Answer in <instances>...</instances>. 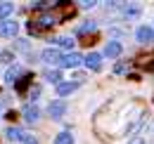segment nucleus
I'll list each match as a JSON object with an SVG mask.
<instances>
[{
	"label": "nucleus",
	"instance_id": "19",
	"mask_svg": "<svg viewBox=\"0 0 154 144\" xmlns=\"http://www.w3.org/2000/svg\"><path fill=\"white\" fill-rule=\"evenodd\" d=\"M31 78H33V76H24L19 83H17V90H19V92H24V90H26V85L31 83Z\"/></svg>",
	"mask_w": 154,
	"mask_h": 144
},
{
	"label": "nucleus",
	"instance_id": "16",
	"mask_svg": "<svg viewBox=\"0 0 154 144\" xmlns=\"http://www.w3.org/2000/svg\"><path fill=\"white\" fill-rule=\"evenodd\" d=\"M88 31H95V21H88V24H83V26H78V28H76L78 36H83V33H88Z\"/></svg>",
	"mask_w": 154,
	"mask_h": 144
},
{
	"label": "nucleus",
	"instance_id": "14",
	"mask_svg": "<svg viewBox=\"0 0 154 144\" xmlns=\"http://www.w3.org/2000/svg\"><path fill=\"white\" fill-rule=\"evenodd\" d=\"M21 132H24V130H19V128H7V132H5V135H7V137H10V140H14V142H17V140H21Z\"/></svg>",
	"mask_w": 154,
	"mask_h": 144
},
{
	"label": "nucleus",
	"instance_id": "11",
	"mask_svg": "<svg viewBox=\"0 0 154 144\" xmlns=\"http://www.w3.org/2000/svg\"><path fill=\"white\" fill-rule=\"evenodd\" d=\"M76 88H78V83H59L57 85V94L59 97H66V94H71Z\"/></svg>",
	"mask_w": 154,
	"mask_h": 144
},
{
	"label": "nucleus",
	"instance_id": "18",
	"mask_svg": "<svg viewBox=\"0 0 154 144\" xmlns=\"http://www.w3.org/2000/svg\"><path fill=\"white\" fill-rule=\"evenodd\" d=\"M45 78H48L50 83H57V85H59V78H62V73H59V71H48V73H45Z\"/></svg>",
	"mask_w": 154,
	"mask_h": 144
},
{
	"label": "nucleus",
	"instance_id": "8",
	"mask_svg": "<svg viewBox=\"0 0 154 144\" xmlns=\"http://www.w3.org/2000/svg\"><path fill=\"white\" fill-rule=\"evenodd\" d=\"M40 57H43V62H45V64H59V59H62V54H59L55 47L43 50V54H40Z\"/></svg>",
	"mask_w": 154,
	"mask_h": 144
},
{
	"label": "nucleus",
	"instance_id": "13",
	"mask_svg": "<svg viewBox=\"0 0 154 144\" xmlns=\"http://www.w3.org/2000/svg\"><path fill=\"white\" fill-rule=\"evenodd\" d=\"M55 144H74V135H69V132H59L57 137H55Z\"/></svg>",
	"mask_w": 154,
	"mask_h": 144
},
{
	"label": "nucleus",
	"instance_id": "9",
	"mask_svg": "<svg viewBox=\"0 0 154 144\" xmlns=\"http://www.w3.org/2000/svg\"><path fill=\"white\" fill-rule=\"evenodd\" d=\"M123 52V47H121V43L119 40H112V43H107V47H104V54L109 57V59H116L119 54Z\"/></svg>",
	"mask_w": 154,
	"mask_h": 144
},
{
	"label": "nucleus",
	"instance_id": "15",
	"mask_svg": "<svg viewBox=\"0 0 154 144\" xmlns=\"http://www.w3.org/2000/svg\"><path fill=\"white\" fill-rule=\"evenodd\" d=\"M123 14H126L128 19H135L137 14H140V7H137V5H131V7H123Z\"/></svg>",
	"mask_w": 154,
	"mask_h": 144
},
{
	"label": "nucleus",
	"instance_id": "20",
	"mask_svg": "<svg viewBox=\"0 0 154 144\" xmlns=\"http://www.w3.org/2000/svg\"><path fill=\"white\" fill-rule=\"evenodd\" d=\"M21 142L24 144H38V140L33 135H29V132H21Z\"/></svg>",
	"mask_w": 154,
	"mask_h": 144
},
{
	"label": "nucleus",
	"instance_id": "12",
	"mask_svg": "<svg viewBox=\"0 0 154 144\" xmlns=\"http://www.w3.org/2000/svg\"><path fill=\"white\" fill-rule=\"evenodd\" d=\"M12 12H14V5L12 2H0V21H5Z\"/></svg>",
	"mask_w": 154,
	"mask_h": 144
},
{
	"label": "nucleus",
	"instance_id": "4",
	"mask_svg": "<svg viewBox=\"0 0 154 144\" xmlns=\"http://www.w3.org/2000/svg\"><path fill=\"white\" fill-rule=\"evenodd\" d=\"M21 78H24L21 66H10V69H7V73H5V83H7V85H17Z\"/></svg>",
	"mask_w": 154,
	"mask_h": 144
},
{
	"label": "nucleus",
	"instance_id": "23",
	"mask_svg": "<svg viewBox=\"0 0 154 144\" xmlns=\"http://www.w3.org/2000/svg\"><path fill=\"white\" fill-rule=\"evenodd\" d=\"M131 144H145V142H142V140L137 137V140H133V142H131Z\"/></svg>",
	"mask_w": 154,
	"mask_h": 144
},
{
	"label": "nucleus",
	"instance_id": "1",
	"mask_svg": "<svg viewBox=\"0 0 154 144\" xmlns=\"http://www.w3.org/2000/svg\"><path fill=\"white\" fill-rule=\"evenodd\" d=\"M55 24H57L55 12H36V14L31 17L29 28H31V31H45V28H52Z\"/></svg>",
	"mask_w": 154,
	"mask_h": 144
},
{
	"label": "nucleus",
	"instance_id": "22",
	"mask_svg": "<svg viewBox=\"0 0 154 144\" xmlns=\"http://www.w3.org/2000/svg\"><path fill=\"white\" fill-rule=\"evenodd\" d=\"M38 94H40V88H31V94H29V97H33V99H38Z\"/></svg>",
	"mask_w": 154,
	"mask_h": 144
},
{
	"label": "nucleus",
	"instance_id": "21",
	"mask_svg": "<svg viewBox=\"0 0 154 144\" xmlns=\"http://www.w3.org/2000/svg\"><path fill=\"white\" fill-rule=\"evenodd\" d=\"M81 7H83V10H90V7H95V2H93V0H83Z\"/></svg>",
	"mask_w": 154,
	"mask_h": 144
},
{
	"label": "nucleus",
	"instance_id": "17",
	"mask_svg": "<svg viewBox=\"0 0 154 144\" xmlns=\"http://www.w3.org/2000/svg\"><path fill=\"white\" fill-rule=\"evenodd\" d=\"M55 43H57L59 47H66V50H71V47H74V40H71V38H57Z\"/></svg>",
	"mask_w": 154,
	"mask_h": 144
},
{
	"label": "nucleus",
	"instance_id": "2",
	"mask_svg": "<svg viewBox=\"0 0 154 144\" xmlns=\"http://www.w3.org/2000/svg\"><path fill=\"white\" fill-rule=\"evenodd\" d=\"M81 62H83V57L78 52H69V54H62L59 66H64V69H76V66H81Z\"/></svg>",
	"mask_w": 154,
	"mask_h": 144
},
{
	"label": "nucleus",
	"instance_id": "6",
	"mask_svg": "<svg viewBox=\"0 0 154 144\" xmlns=\"http://www.w3.org/2000/svg\"><path fill=\"white\" fill-rule=\"evenodd\" d=\"M135 38H137L140 43H152V40H154V28H149V26H140V28L135 31Z\"/></svg>",
	"mask_w": 154,
	"mask_h": 144
},
{
	"label": "nucleus",
	"instance_id": "10",
	"mask_svg": "<svg viewBox=\"0 0 154 144\" xmlns=\"http://www.w3.org/2000/svg\"><path fill=\"white\" fill-rule=\"evenodd\" d=\"M21 113H24V118H26V121H31V123H33V121H38V116H40V111H38L36 104H26V106L21 109Z\"/></svg>",
	"mask_w": 154,
	"mask_h": 144
},
{
	"label": "nucleus",
	"instance_id": "3",
	"mask_svg": "<svg viewBox=\"0 0 154 144\" xmlns=\"http://www.w3.org/2000/svg\"><path fill=\"white\" fill-rule=\"evenodd\" d=\"M17 31H19V24H17V21H10V19L0 21V36L2 38H14Z\"/></svg>",
	"mask_w": 154,
	"mask_h": 144
},
{
	"label": "nucleus",
	"instance_id": "24",
	"mask_svg": "<svg viewBox=\"0 0 154 144\" xmlns=\"http://www.w3.org/2000/svg\"><path fill=\"white\" fill-rule=\"evenodd\" d=\"M0 118H2V106H0Z\"/></svg>",
	"mask_w": 154,
	"mask_h": 144
},
{
	"label": "nucleus",
	"instance_id": "7",
	"mask_svg": "<svg viewBox=\"0 0 154 144\" xmlns=\"http://www.w3.org/2000/svg\"><path fill=\"white\" fill-rule=\"evenodd\" d=\"M48 111H50V116H52L55 121H59V118H62V116L66 113V104H64L62 99H59V102H52V104H50V109H48Z\"/></svg>",
	"mask_w": 154,
	"mask_h": 144
},
{
	"label": "nucleus",
	"instance_id": "5",
	"mask_svg": "<svg viewBox=\"0 0 154 144\" xmlns=\"http://www.w3.org/2000/svg\"><path fill=\"white\" fill-rule=\"evenodd\" d=\"M83 62H85V66L90 71H100L102 69V54H97V52H90L88 57H83Z\"/></svg>",
	"mask_w": 154,
	"mask_h": 144
}]
</instances>
